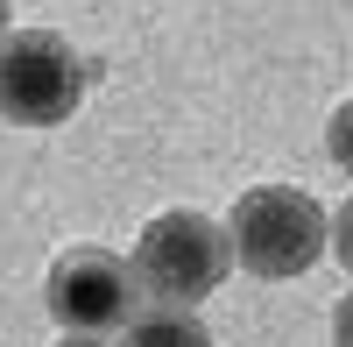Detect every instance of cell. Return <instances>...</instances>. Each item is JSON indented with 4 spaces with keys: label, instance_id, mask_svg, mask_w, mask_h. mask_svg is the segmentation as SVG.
<instances>
[{
    "label": "cell",
    "instance_id": "obj_5",
    "mask_svg": "<svg viewBox=\"0 0 353 347\" xmlns=\"http://www.w3.org/2000/svg\"><path fill=\"white\" fill-rule=\"evenodd\" d=\"M121 347H212V333L198 326V312H184V305H156V312H141V319L121 333Z\"/></svg>",
    "mask_w": 353,
    "mask_h": 347
},
{
    "label": "cell",
    "instance_id": "obj_9",
    "mask_svg": "<svg viewBox=\"0 0 353 347\" xmlns=\"http://www.w3.org/2000/svg\"><path fill=\"white\" fill-rule=\"evenodd\" d=\"M64 347H99V340H78V333H64Z\"/></svg>",
    "mask_w": 353,
    "mask_h": 347
},
{
    "label": "cell",
    "instance_id": "obj_10",
    "mask_svg": "<svg viewBox=\"0 0 353 347\" xmlns=\"http://www.w3.org/2000/svg\"><path fill=\"white\" fill-rule=\"evenodd\" d=\"M0 43H8V0H0Z\"/></svg>",
    "mask_w": 353,
    "mask_h": 347
},
{
    "label": "cell",
    "instance_id": "obj_2",
    "mask_svg": "<svg viewBox=\"0 0 353 347\" xmlns=\"http://www.w3.org/2000/svg\"><path fill=\"white\" fill-rule=\"evenodd\" d=\"M226 263H233V234L205 213H163L141 227L134 241V276H141V298L156 305H198L226 283Z\"/></svg>",
    "mask_w": 353,
    "mask_h": 347
},
{
    "label": "cell",
    "instance_id": "obj_6",
    "mask_svg": "<svg viewBox=\"0 0 353 347\" xmlns=\"http://www.w3.org/2000/svg\"><path fill=\"white\" fill-rule=\"evenodd\" d=\"M325 149H332V163L353 178V100H346V106L332 113V121H325Z\"/></svg>",
    "mask_w": 353,
    "mask_h": 347
},
{
    "label": "cell",
    "instance_id": "obj_8",
    "mask_svg": "<svg viewBox=\"0 0 353 347\" xmlns=\"http://www.w3.org/2000/svg\"><path fill=\"white\" fill-rule=\"evenodd\" d=\"M332 347H353V291H346L339 312H332Z\"/></svg>",
    "mask_w": 353,
    "mask_h": 347
},
{
    "label": "cell",
    "instance_id": "obj_1",
    "mask_svg": "<svg viewBox=\"0 0 353 347\" xmlns=\"http://www.w3.org/2000/svg\"><path fill=\"white\" fill-rule=\"evenodd\" d=\"M226 234H233L241 270L283 283V276H304L318 255H325L332 227H325V206H318L311 191H297V185H254L241 206H233Z\"/></svg>",
    "mask_w": 353,
    "mask_h": 347
},
{
    "label": "cell",
    "instance_id": "obj_4",
    "mask_svg": "<svg viewBox=\"0 0 353 347\" xmlns=\"http://www.w3.org/2000/svg\"><path fill=\"white\" fill-rule=\"evenodd\" d=\"M43 298H50V319L64 333H78V340H113V333H128L141 319L134 312L141 305V276L121 263V255H106V248L57 255Z\"/></svg>",
    "mask_w": 353,
    "mask_h": 347
},
{
    "label": "cell",
    "instance_id": "obj_7",
    "mask_svg": "<svg viewBox=\"0 0 353 347\" xmlns=\"http://www.w3.org/2000/svg\"><path fill=\"white\" fill-rule=\"evenodd\" d=\"M332 248H339V263H346V276H353V198H346L339 220H332Z\"/></svg>",
    "mask_w": 353,
    "mask_h": 347
},
{
    "label": "cell",
    "instance_id": "obj_3",
    "mask_svg": "<svg viewBox=\"0 0 353 347\" xmlns=\"http://www.w3.org/2000/svg\"><path fill=\"white\" fill-rule=\"evenodd\" d=\"M92 64L57 36V28H21L0 43V113L21 128H57L85 100Z\"/></svg>",
    "mask_w": 353,
    "mask_h": 347
}]
</instances>
